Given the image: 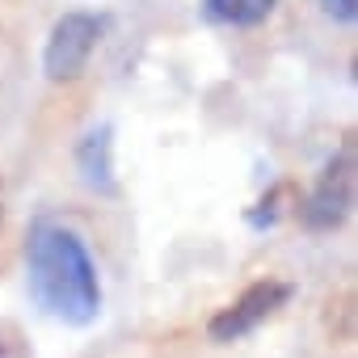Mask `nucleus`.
Instances as JSON below:
<instances>
[{
	"label": "nucleus",
	"mask_w": 358,
	"mask_h": 358,
	"mask_svg": "<svg viewBox=\"0 0 358 358\" xmlns=\"http://www.w3.org/2000/svg\"><path fill=\"white\" fill-rule=\"evenodd\" d=\"M76 173H80V182L93 194H114L118 190V177H114V131L106 122L93 127L76 143Z\"/></svg>",
	"instance_id": "obj_5"
},
{
	"label": "nucleus",
	"mask_w": 358,
	"mask_h": 358,
	"mask_svg": "<svg viewBox=\"0 0 358 358\" xmlns=\"http://www.w3.org/2000/svg\"><path fill=\"white\" fill-rule=\"evenodd\" d=\"M278 9V0H203V17L224 30H253Z\"/></svg>",
	"instance_id": "obj_6"
},
{
	"label": "nucleus",
	"mask_w": 358,
	"mask_h": 358,
	"mask_svg": "<svg viewBox=\"0 0 358 358\" xmlns=\"http://www.w3.org/2000/svg\"><path fill=\"white\" fill-rule=\"evenodd\" d=\"M26 270H30V295L47 316H55L64 324H93L97 320L101 278H97L93 253L76 228L55 224V220H38L30 228Z\"/></svg>",
	"instance_id": "obj_1"
},
{
	"label": "nucleus",
	"mask_w": 358,
	"mask_h": 358,
	"mask_svg": "<svg viewBox=\"0 0 358 358\" xmlns=\"http://www.w3.org/2000/svg\"><path fill=\"white\" fill-rule=\"evenodd\" d=\"M291 295H295V291H291V282H282V278H262V282L245 287L228 308H220V312L211 316V324H207L211 341H241V337H249V333H253L257 324H266L278 308H287Z\"/></svg>",
	"instance_id": "obj_3"
},
{
	"label": "nucleus",
	"mask_w": 358,
	"mask_h": 358,
	"mask_svg": "<svg viewBox=\"0 0 358 358\" xmlns=\"http://www.w3.org/2000/svg\"><path fill=\"white\" fill-rule=\"evenodd\" d=\"M350 203H354V152L345 148V152L320 173L316 190L308 194V203H303V224H308L312 232H333V228L345 220Z\"/></svg>",
	"instance_id": "obj_4"
},
{
	"label": "nucleus",
	"mask_w": 358,
	"mask_h": 358,
	"mask_svg": "<svg viewBox=\"0 0 358 358\" xmlns=\"http://www.w3.org/2000/svg\"><path fill=\"white\" fill-rule=\"evenodd\" d=\"M320 9L333 22H341V26H354L358 22V0H320Z\"/></svg>",
	"instance_id": "obj_7"
},
{
	"label": "nucleus",
	"mask_w": 358,
	"mask_h": 358,
	"mask_svg": "<svg viewBox=\"0 0 358 358\" xmlns=\"http://www.w3.org/2000/svg\"><path fill=\"white\" fill-rule=\"evenodd\" d=\"M0 228H5V207H0Z\"/></svg>",
	"instance_id": "obj_8"
},
{
	"label": "nucleus",
	"mask_w": 358,
	"mask_h": 358,
	"mask_svg": "<svg viewBox=\"0 0 358 358\" xmlns=\"http://www.w3.org/2000/svg\"><path fill=\"white\" fill-rule=\"evenodd\" d=\"M101 30H106V17H97V13H85V9H76V13H64L59 22H55V30H51V38H47V51H43V72H47V80H76L80 72H85V64H89V55L97 51V43H101Z\"/></svg>",
	"instance_id": "obj_2"
}]
</instances>
